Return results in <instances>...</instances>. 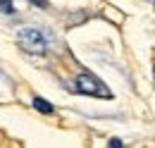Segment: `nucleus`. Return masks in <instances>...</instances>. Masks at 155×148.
I'll return each instance as SVG.
<instances>
[{
  "instance_id": "f257e3e1",
  "label": "nucleus",
  "mask_w": 155,
  "mask_h": 148,
  "mask_svg": "<svg viewBox=\"0 0 155 148\" xmlns=\"http://www.w3.org/2000/svg\"><path fill=\"white\" fill-rule=\"evenodd\" d=\"M17 43H19L21 50L29 53V55H45V53H48V41H45V36L41 34L38 29H34V26L19 29Z\"/></svg>"
},
{
  "instance_id": "f03ea898",
  "label": "nucleus",
  "mask_w": 155,
  "mask_h": 148,
  "mask_svg": "<svg viewBox=\"0 0 155 148\" xmlns=\"http://www.w3.org/2000/svg\"><path fill=\"white\" fill-rule=\"evenodd\" d=\"M74 91L84 93V96H96V98H112L110 89L91 72H81L77 79H74Z\"/></svg>"
},
{
  "instance_id": "7ed1b4c3",
  "label": "nucleus",
  "mask_w": 155,
  "mask_h": 148,
  "mask_svg": "<svg viewBox=\"0 0 155 148\" xmlns=\"http://www.w3.org/2000/svg\"><path fill=\"white\" fill-rule=\"evenodd\" d=\"M34 108L38 112H43V115H50V112H53V103H48L45 98H38V96H36V98H34Z\"/></svg>"
},
{
  "instance_id": "20e7f679",
  "label": "nucleus",
  "mask_w": 155,
  "mask_h": 148,
  "mask_svg": "<svg viewBox=\"0 0 155 148\" xmlns=\"http://www.w3.org/2000/svg\"><path fill=\"white\" fill-rule=\"evenodd\" d=\"M0 15H15V2L12 0H0Z\"/></svg>"
},
{
  "instance_id": "39448f33",
  "label": "nucleus",
  "mask_w": 155,
  "mask_h": 148,
  "mask_svg": "<svg viewBox=\"0 0 155 148\" xmlns=\"http://www.w3.org/2000/svg\"><path fill=\"white\" fill-rule=\"evenodd\" d=\"M107 146H110V148H124V143H122V139H110Z\"/></svg>"
},
{
  "instance_id": "423d86ee",
  "label": "nucleus",
  "mask_w": 155,
  "mask_h": 148,
  "mask_svg": "<svg viewBox=\"0 0 155 148\" xmlns=\"http://www.w3.org/2000/svg\"><path fill=\"white\" fill-rule=\"evenodd\" d=\"M31 2H34V5H38V7H45V5H48V0H31Z\"/></svg>"
}]
</instances>
